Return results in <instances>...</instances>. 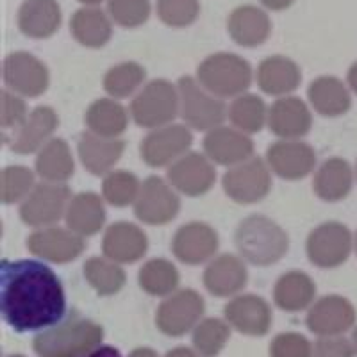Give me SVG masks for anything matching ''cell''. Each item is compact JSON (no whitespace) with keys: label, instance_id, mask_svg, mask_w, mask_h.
<instances>
[{"label":"cell","instance_id":"obj_1","mask_svg":"<svg viewBox=\"0 0 357 357\" xmlns=\"http://www.w3.org/2000/svg\"><path fill=\"white\" fill-rule=\"evenodd\" d=\"M0 311L17 333L52 329L66 314V295L52 268L34 259L0 263Z\"/></svg>","mask_w":357,"mask_h":357},{"label":"cell","instance_id":"obj_2","mask_svg":"<svg viewBox=\"0 0 357 357\" xmlns=\"http://www.w3.org/2000/svg\"><path fill=\"white\" fill-rule=\"evenodd\" d=\"M234 241L240 256L254 266L279 263L289 250L288 232L263 215H250L241 220Z\"/></svg>","mask_w":357,"mask_h":357},{"label":"cell","instance_id":"obj_3","mask_svg":"<svg viewBox=\"0 0 357 357\" xmlns=\"http://www.w3.org/2000/svg\"><path fill=\"white\" fill-rule=\"evenodd\" d=\"M197 81L220 98H236L252 84V66L238 54L216 52L197 68Z\"/></svg>","mask_w":357,"mask_h":357},{"label":"cell","instance_id":"obj_4","mask_svg":"<svg viewBox=\"0 0 357 357\" xmlns=\"http://www.w3.org/2000/svg\"><path fill=\"white\" fill-rule=\"evenodd\" d=\"M134 123L143 129L168 126L181 114L178 88L165 79H155L139 89L129 107Z\"/></svg>","mask_w":357,"mask_h":357},{"label":"cell","instance_id":"obj_5","mask_svg":"<svg viewBox=\"0 0 357 357\" xmlns=\"http://www.w3.org/2000/svg\"><path fill=\"white\" fill-rule=\"evenodd\" d=\"M177 88L181 98V116L186 126L197 130H211L225 122L229 109L223 98L209 93L197 79L184 75L178 79Z\"/></svg>","mask_w":357,"mask_h":357},{"label":"cell","instance_id":"obj_6","mask_svg":"<svg viewBox=\"0 0 357 357\" xmlns=\"http://www.w3.org/2000/svg\"><path fill=\"white\" fill-rule=\"evenodd\" d=\"M72 191L65 183L36 184L31 195L22 202L20 218L29 227H50L66 215Z\"/></svg>","mask_w":357,"mask_h":357},{"label":"cell","instance_id":"obj_7","mask_svg":"<svg viewBox=\"0 0 357 357\" xmlns=\"http://www.w3.org/2000/svg\"><path fill=\"white\" fill-rule=\"evenodd\" d=\"M268 162L261 158H250L247 161L229 168L222 177L223 191L231 200L238 204H256L266 199L272 190V174Z\"/></svg>","mask_w":357,"mask_h":357},{"label":"cell","instance_id":"obj_8","mask_svg":"<svg viewBox=\"0 0 357 357\" xmlns=\"http://www.w3.org/2000/svg\"><path fill=\"white\" fill-rule=\"evenodd\" d=\"M354 248L352 232L340 222H325L307 236V257L318 268H337L350 257Z\"/></svg>","mask_w":357,"mask_h":357},{"label":"cell","instance_id":"obj_9","mask_svg":"<svg viewBox=\"0 0 357 357\" xmlns=\"http://www.w3.org/2000/svg\"><path fill=\"white\" fill-rule=\"evenodd\" d=\"M181 209L177 190L168 181L151 175L142 183L139 195L134 202V215L146 225H167Z\"/></svg>","mask_w":357,"mask_h":357},{"label":"cell","instance_id":"obj_10","mask_svg":"<svg viewBox=\"0 0 357 357\" xmlns=\"http://www.w3.org/2000/svg\"><path fill=\"white\" fill-rule=\"evenodd\" d=\"M191 145H193V134L188 126L168 123L146 134L139 145V152L149 167L162 168L170 167L172 162L188 154Z\"/></svg>","mask_w":357,"mask_h":357},{"label":"cell","instance_id":"obj_11","mask_svg":"<svg viewBox=\"0 0 357 357\" xmlns=\"http://www.w3.org/2000/svg\"><path fill=\"white\" fill-rule=\"evenodd\" d=\"M167 178L177 193L195 199L206 195L215 186L216 168L206 154L188 152L168 167Z\"/></svg>","mask_w":357,"mask_h":357},{"label":"cell","instance_id":"obj_12","mask_svg":"<svg viewBox=\"0 0 357 357\" xmlns=\"http://www.w3.org/2000/svg\"><path fill=\"white\" fill-rule=\"evenodd\" d=\"M4 81L13 93L36 98L47 91L50 75L45 63L36 56L18 50L4 59Z\"/></svg>","mask_w":357,"mask_h":357},{"label":"cell","instance_id":"obj_13","mask_svg":"<svg viewBox=\"0 0 357 357\" xmlns=\"http://www.w3.org/2000/svg\"><path fill=\"white\" fill-rule=\"evenodd\" d=\"M27 248L47 263L66 264L81 256L86 248V241L72 229L50 225L38 229L29 236Z\"/></svg>","mask_w":357,"mask_h":357},{"label":"cell","instance_id":"obj_14","mask_svg":"<svg viewBox=\"0 0 357 357\" xmlns=\"http://www.w3.org/2000/svg\"><path fill=\"white\" fill-rule=\"evenodd\" d=\"M270 170L286 181H301L317 167V154L309 143L302 139H279L266 151Z\"/></svg>","mask_w":357,"mask_h":357},{"label":"cell","instance_id":"obj_15","mask_svg":"<svg viewBox=\"0 0 357 357\" xmlns=\"http://www.w3.org/2000/svg\"><path fill=\"white\" fill-rule=\"evenodd\" d=\"M218 232L204 222H190L178 227L172 240V252L188 266L207 263L218 252Z\"/></svg>","mask_w":357,"mask_h":357},{"label":"cell","instance_id":"obj_16","mask_svg":"<svg viewBox=\"0 0 357 357\" xmlns=\"http://www.w3.org/2000/svg\"><path fill=\"white\" fill-rule=\"evenodd\" d=\"M204 154L215 165L236 167L247 159L254 158V142L248 134L236 127L220 126L207 130L204 138Z\"/></svg>","mask_w":357,"mask_h":357},{"label":"cell","instance_id":"obj_17","mask_svg":"<svg viewBox=\"0 0 357 357\" xmlns=\"http://www.w3.org/2000/svg\"><path fill=\"white\" fill-rule=\"evenodd\" d=\"M204 312L202 296L195 289H181L168 296L158 311V325L162 333L178 336L197 324Z\"/></svg>","mask_w":357,"mask_h":357},{"label":"cell","instance_id":"obj_18","mask_svg":"<svg viewBox=\"0 0 357 357\" xmlns=\"http://www.w3.org/2000/svg\"><path fill=\"white\" fill-rule=\"evenodd\" d=\"M268 127L280 139H301L311 130L312 116L298 97H279L268 109Z\"/></svg>","mask_w":357,"mask_h":357},{"label":"cell","instance_id":"obj_19","mask_svg":"<svg viewBox=\"0 0 357 357\" xmlns=\"http://www.w3.org/2000/svg\"><path fill=\"white\" fill-rule=\"evenodd\" d=\"M59 127V116L49 106H38L29 113L27 120L15 130L9 149L15 154L27 155L40 152L41 146L52 139V134Z\"/></svg>","mask_w":357,"mask_h":357},{"label":"cell","instance_id":"obj_20","mask_svg":"<svg viewBox=\"0 0 357 357\" xmlns=\"http://www.w3.org/2000/svg\"><path fill=\"white\" fill-rule=\"evenodd\" d=\"M146 250H149V238L136 223L116 222L104 232L102 252L114 263H136L145 256Z\"/></svg>","mask_w":357,"mask_h":357},{"label":"cell","instance_id":"obj_21","mask_svg":"<svg viewBox=\"0 0 357 357\" xmlns=\"http://www.w3.org/2000/svg\"><path fill=\"white\" fill-rule=\"evenodd\" d=\"M248 272L243 257L222 254L209 261L204 270V286L216 296H231L247 286Z\"/></svg>","mask_w":357,"mask_h":357},{"label":"cell","instance_id":"obj_22","mask_svg":"<svg viewBox=\"0 0 357 357\" xmlns=\"http://www.w3.org/2000/svg\"><path fill=\"white\" fill-rule=\"evenodd\" d=\"M356 320V311L347 298L337 295L324 296L309 311L307 325L312 333L321 336H336L350 329Z\"/></svg>","mask_w":357,"mask_h":357},{"label":"cell","instance_id":"obj_23","mask_svg":"<svg viewBox=\"0 0 357 357\" xmlns=\"http://www.w3.org/2000/svg\"><path fill=\"white\" fill-rule=\"evenodd\" d=\"M126 143L120 138H102L93 132L81 134L77 143L79 159L91 175H107L120 161Z\"/></svg>","mask_w":357,"mask_h":357},{"label":"cell","instance_id":"obj_24","mask_svg":"<svg viewBox=\"0 0 357 357\" xmlns=\"http://www.w3.org/2000/svg\"><path fill=\"white\" fill-rule=\"evenodd\" d=\"M57 0H25L18 9V29L33 40H47L61 27Z\"/></svg>","mask_w":357,"mask_h":357},{"label":"cell","instance_id":"obj_25","mask_svg":"<svg viewBox=\"0 0 357 357\" xmlns=\"http://www.w3.org/2000/svg\"><path fill=\"white\" fill-rule=\"evenodd\" d=\"M302 81V72L293 59L286 56H270L257 66V84L261 91L272 97L293 93Z\"/></svg>","mask_w":357,"mask_h":357},{"label":"cell","instance_id":"obj_26","mask_svg":"<svg viewBox=\"0 0 357 357\" xmlns=\"http://www.w3.org/2000/svg\"><path fill=\"white\" fill-rule=\"evenodd\" d=\"M66 227L82 238L97 234L106 223V207L104 197L93 191H82L72 197L65 215Z\"/></svg>","mask_w":357,"mask_h":357},{"label":"cell","instance_id":"obj_27","mask_svg":"<svg viewBox=\"0 0 357 357\" xmlns=\"http://www.w3.org/2000/svg\"><path fill=\"white\" fill-rule=\"evenodd\" d=\"M352 167L343 158L325 159L312 178V190L318 199L325 200V202H340V200L347 199L352 191Z\"/></svg>","mask_w":357,"mask_h":357},{"label":"cell","instance_id":"obj_28","mask_svg":"<svg viewBox=\"0 0 357 357\" xmlns=\"http://www.w3.org/2000/svg\"><path fill=\"white\" fill-rule=\"evenodd\" d=\"M227 31L241 47H257L272 33V22L257 6H240L229 15Z\"/></svg>","mask_w":357,"mask_h":357},{"label":"cell","instance_id":"obj_29","mask_svg":"<svg viewBox=\"0 0 357 357\" xmlns=\"http://www.w3.org/2000/svg\"><path fill=\"white\" fill-rule=\"evenodd\" d=\"M307 98L312 109L321 116H341L349 113L352 106L350 89L341 79L333 75H321L314 79L307 88Z\"/></svg>","mask_w":357,"mask_h":357},{"label":"cell","instance_id":"obj_30","mask_svg":"<svg viewBox=\"0 0 357 357\" xmlns=\"http://www.w3.org/2000/svg\"><path fill=\"white\" fill-rule=\"evenodd\" d=\"M225 317L245 334H264L272 321L266 302L256 295H240L225 305Z\"/></svg>","mask_w":357,"mask_h":357},{"label":"cell","instance_id":"obj_31","mask_svg":"<svg viewBox=\"0 0 357 357\" xmlns=\"http://www.w3.org/2000/svg\"><path fill=\"white\" fill-rule=\"evenodd\" d=\"M86 127L102 138H120L129 126L126 107L113 97L98 98L86 109Z\"/></svg>","mask_w":357,"mask_h":357},{"label":"cell","instance_id":"obj_32","mask_svg":"<svg viewBox=\"0 0 357 357\" xmlns=\"http://www.w3.org/2000/svg\"><path fill=\"white\" fill-rule=\"evenodd\" d=\"M70 33L88 49H100L111 40L113 34L111 17L95 6H86L73 13L70 20Z\"/></svg>","mask_w":357,"mask_h":357},{"label":"cell","instance_id":"obj_33","mask_svg":"<svg viewBox=\"0 0 357 357\" xmlns=\"http://www.w3.org/2000/svg\"><path fill=\"white\" fill-rule=\"evenodd\" d=\"M36 174L47 183H66L75 174V161L68 143L61 138H52L41 146L36 155Z\"/></svg>","mask_w":357,"mask_h":357},{"label":"cell","instance_id":"obj_34","mask_svg":"<svg viewBox=\"0 0 357 357\" xmlns=\"http://www.w3.org/2000/svg\"><path fill=\"white\" fill-rule=\"evenodd\" d=\"M314 295H317V286L311 277L301 270H291L280 275L273 289L275 304L284 311L305 309L312 302Z\"/></svg>","mask_w":357,"mask_h":357},{"label":"cell","instance_id":"obj_35","mask_svg":"<svg viewBox=\"0 0 357 357\" xmlns=\"http://www.w3.org/2000/svg\"><path fill=\"white\" fill-rule=\"evenodd\" d=\"M178 270L175 268L174 263L162 257H155V259L146 261L138 273L139 288L146 291L149 295L154 296H165L175 293L178 286Z\"/></svg>","mask_w":357,"mask_h":357},{"label":"cell","instance_id":"obj_36","mask_svg":"<svg viewBox=\"0 0 357 357\" xmlns=\"http://www.w3.org/2000/svg\"><path fill=\"white\" fill-rule=\"evenodd\" d=\"M86 280L89 286L102 296L114 295L126 284V272L118 263L111 261L109 257H89L84 263Z\"/></svg>","mask_w":357,"mask_h":357},{"label":"cell","instance_id":"obj_37","mask_svg":"<svg viewBox=\"0 0 357 357\" xmlns=\"http://www.w3.org/2000/svg\"><path fill=\"white\" fill-rule=\"evenodd\" d=\"M266 104L261 97L254 93H243L236 97L229 107V120L236 129L243 130L245 134L259 132L268 123Z\"/></svg>","mask_w":357,"mask_h":357},{"label":"cell","instance_id":"obj_38","mask_svg":"<svg viewBox=\"0 0 357 357\" xmlns=\"http://www.w3.org/2000/svg\"><path fill=\"white\" fill-rule=\"evenodd\" d=\"M146 72L139 63L126 61L114 65L104 75V89L113 98H127L142 88Z\"/></svg>","mask_w":357,"mask_h":357},{"label":"cell","instance_id":"obj_39","mask_svg":"<svg viewBox=\"0 0 357 357\" xmlns=\"http://www.w3.org/2000/svg\"><path fill=\"white\" fill-rule=\"evenodd\" d=\"M142 190L139 178L127 170H113L104 177L102 197L114 207H127L136 202Z\"/></svg>","mask_w":357,"mask_h":357},{"label":"cell","instance_id":"obj_40","mask_svg":"<svg viewBox=\"0 0 357 357\" xmlns=\"http://www.w3.org/2000/svg\"><path fill=\"white\" fill-rule=\"evenodd\" d=\"M36 188L34 174L29 168L13 165L6 167L0 175V199L4 204L24 202Z\"/></svg>","mask_w":357,"mask_h":357},{"label":"cell","instance_id":"obj_41","mask_svg":"<svg viewBox=\"0 0 357 357\" xmlns=\"http://www.w3.org/2000/svg\"><path fill=\"white\" fill-rule=\"evenodd\" d=\"M151 0H107V15L120 27L134 29L151 17Z\"/></svg>","mask_w":357,"mask_h":357},{"label":"cell","instance_id":"obj_42","mask_svg":"<svg viewBox=\"0 0 357 357\" xmlns=\"http://www.w3.org/2000/svg\"><path fill=\"white\" fill-rule=\"evenodd\" d=\"M199 0H158V17L168 27H188L199 18Z\"/></svg>","mask_w":357,"mask_h":357},{"label":"cell","instance_id":"obj_43","mask_svg":"<svg viewBox=\"0 0 357 357\" xmlns=\"http://www.w3.org/2000/svg\"><path fill=\"white\" fill-rule=\"evenodd\" d=\"M229 329L227 325L220 320H206L197 327L195 331V345L200 352L207 356H215L223 343L227 341Z\"/></svg>","mask_w":357,"mask_h":357},{"label":"cell","instance_id":"obj_44","mask_svg":"<svg viewBox=\"0 0 357 357\" xmlns=\"http://www.w3.org/2000/svg\"><path fill=\"white\" fill-rule=\"evenodd\" d=\"M29 111L25 100L20 95L13 93L11 89L2 91V111H0V126L4 130H17L27 120Z\"/></svg>","mask_w":357,"mask_h":357},{"label":"cell","instance_id":"obj_45","mask_svg":"<svg viewBox=\"0 0 357 357\" xmlns=\"http://www.w3.org/2000/svg\"><path fill=\"white\" fill-rule=\"evenodd\" d=\"M273 357H307L309 343L298 334H280L272 347Z\"/></svg>","mask_w":357,"mask_h":357},{"label":"cell","instance_id":"obj_46","mask_svg":"<svg viewBox=\"0 0 357 357\" xmlns=\"http://www.w3.org/2000/svg\"><path fill=\"white\" fill-rule=\"evenodd\" d=\"M317 357H352V347L345 340H324L318 343Z\"/></svg>","mask_w":357,"mask_h":357},{"label":"cell","instance_id":"obj_47","mask_svg":"<svg viewBox=\"0 0 357 357\" xmlns=\"http://www.w3.org/2000/svg\"><path fill=\"white\" fill-rule=\"evenodd\" d=\"M259 2L272 11H284V9L291 8L295 0H259Z\"/></svg>","mask_w":357,"mask_h":357},{"label":"cell","instance_id":"obj_48","mask_svg":"<svg viewBox=\"0 0 357 357\" xmlns=\"http://www.w3.org/2000/svg\"><path fill=\"white\" fill-rule=\"evenodd\" d=\"M347 82H349V88L357 95V61L350 66L349 73H347Z\"/></svg>","mask_w":357,"mask_h":357},{"label":"cell","instance_id":"obj_49","mask_svg":"<svg viewBox=\"0 0 357 357\" xmlns=\"http://www.w3.org/2000/svg\"><path fill=\"white\" fill-rule=\"evenodd\" d=\"M88 357H122L116 349H111V347H104V349L95 350L93 354H89Z\"/></svg>","mask_w":357,"mask_h":357},{"label":"cell","instance_id":"obj_50","mask_svg":"<svg viewBox=\"0 0 357 357\" xmlns=\"http://www.w3.org/2000/svg\"><path fill=\"white\" fill-rule=\"evenodd\" d=\"M79 2L84 6H97V4H100L102 0H79Z\"/></svg>","mask_w":357,"mask_h":357},{"label":"cell","instance_id":"obj_51","mask_svg":"<svg viewBox=\"0 0 357 357\" xmlns=\"http://www.w3.org/2000/svg\"><path fill=\"white\" fill-rule=\"evenodd\" d=\"M352 341H354V349H356L357 352V329L354 331V336H352Z\"/></svg>","mask_w":357,"mask_h":357},{"label":"cell","instance_id":"obj_52","mask_svg":"<svg viewBox=\"0 0 357 357\" xmlns=\"http://www.w3.org/2000/svg\"><path fill=\"white\" fill-rule=\"evenodd\" d=\"M354 247H356V254H357V234H356V238H354Z\"/></svg>","mask_w":357,"mask_h":357},{"label":"cell","instance_id":"obj_53","mask_svg":"<svg viewBox=\"0 0 357 357\" xmlns=\"http://www.w3.org/2000/svg\"><path fill=\"white\" fill-rule=\"evenodd\" d=\"M356 174H357V165H356Z\"/></svg>","mask_w":357,"mask_h":357}]
</instances>
